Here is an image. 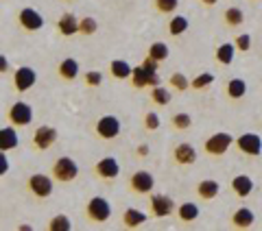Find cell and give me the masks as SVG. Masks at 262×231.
<instances>
[{
    "label": "cell",
    "mask_w": 262,
    "mask_h": 231,
    "mask_svg": "<svg viewBox=\"0 0 262 231\" xmlns=\"http://www.w3.org/2000/svg\"><path fill=\"white\" fill-rule=\"evenodd\" d=\"M131 72H134V68H131V63L125 61V59H114L110 61V74L114 79H118V81H125L131 77Z\"/></svg>",
    "instance_id": "obj_26"
},
{
    "label": "cell",
    "mask_w": 262,
    "mask_h": 231,
    "mask_svg": "<svg viewBox=\"0 0 262 231\" xmlns=\"http://www.w3.org/2000/svg\"><path fill=\"white\" fill-rule=\"evenodd\" d=\"M18 144H20V137H18V133H15V127H13V125L0 129V151H3V153H9V151H13V148L18 146Z\"/></svg>",
    "instance_id": "obj_25"
},
{
    "label": "cell",
    "mask_w": 262,
    "mask_h": 231,
    "mask_svg": "<svg viewBox=\"0 0 262 231\" xmlns=\"http://www.w3.org/2000/svg\"><path fill=\"white\" fill-rule=\"evenodd\" d=\"M120 175V164L114 157H103L94 164V177H98L101 181H114Z\"/></svg>",
    "instance_id": "obj_13"
},
{
    "label": "cell",
    "mask_w": 262,
    "mask_h": 231,
    "mask_svg": "<svg viewBox=\"0 0 262 231\" xmlns=\"http://www.w3.org/2000/svg\"><path fill=\"white\" fill-rule=\"evenodd\" d=\"M0 72H3V74L9 72V59H7L5 55H0Z\"/></svg>",
    "instance_id": "obj_43"
},
{
    "label": "cell",
    "mask_w": 262,
    "mask_h": 231,
    "mask_svg": "<svg viewBox=\"0 0 262 231\" xmlns=\"http://www.w3.org/2000/svg\"><path fill=\"white\" fill-rule=\"evenodd\" d=\"M234 44H236V51H238V53H249V48H251V35H249V33H241V35H236Z\"/></svg>",
    "instance_id": "obj_39"
},
{
    "label": "cell",
    "mask_w": 262,
    "mask_h": 231,
    "mask_svg": "<svg viewBox=\"0 0 262 231\" xmlns=\"http://www.w3.org/2000/svg\"><path fill=\"white\" fill-rule=\"evenodd\" d=\"M57 74H59L61 81H66V83H72V81L79 77V61L75 57H66V59H61L59 65H57Z\"/></svg>",
    "instance_id": "obj_17"
},
{
    "label": "cell",
    "mask_w": 262,
    "mask_h": 231,
    "mask_svg": "<svg viewBox=\"0 0 262 231\" xmlns=\"http://www.w3.org/2000/svg\"><path fill=\"white\" fill-rule=\"evenodd\" d=\"M229 186H232V192L238 196V199H247L253 192V179L249 175H236L229 181Z\"/></svg>",
    "instance_id": "obj_19"
},
{
    "label": "cell",
    "mask_w": 262,
    "mask_h": 231,
    "mask_svg": "<svg viewBox=\"0 0 262 231\" xmlns=\"http://www.w3.org/2000/svg\"><path fill=\"white\" fill-rule=\"evenodd\" d=\"M35 81H37V74L33 68H29V65H22V68L13 72V87L18 94H24V92H29V89H33Z\"/></svg>",
    "instance_id": "obj_14"
},
{
    "label": "cell",
    "mask_w": 262,
    "mask_h": 231,
    "mask_svg": "<svg viewBox=\"0 0 262 231\" xmlns=\"http://www.w3.org/2000/svg\"><path fill=\"white\" fill-rule=\"evenodd\" d=\"M234 144L247 157H260V153H262V140L258 133H243L236 137Z\"/></svg>",
    "instance_id": "obj_11"
},
{
    "label": "cell",
    "mask_w": 262,
    "mask_h": 231,
    "mask_svg": "<svg viewBox=\"0 0 262 231\" xmlns=\"http://www.w3.org/2000/svg\"><path fill=\"white\" fill-rule=\"evenodd\" d=\"M201 216V207L196 203H190V201H186V203H179V207H177V218L179 222H184V225H192V222Z\"/></svg>",
    "instance_id": "obj_21"
},
{
    "label": "cell",
    "mask_w": 262,
    "mask_h": 231,
    "mask_svg": "<svg viewBox=\"0 0 262 231\" xmlns=\"http://www.w3.org/2000/svg\"><path fill=\"white\" fill-rule=\"evenodd\" d=\"M212 83H214V74H212V72H201V74H196L194 79H190V87L196 89V92L208 89Z\"/></svg>",
    "instance_id": "obj_30"
},
{
    "label": "cell",
    "mask_w": 262,
    "mask_h": 231,
    "mask_svg": "<svg viewBox=\"0 0 262 231\" xmlns=\"http://www.w3.org/2000/svg\"><path fill=\"white\" fill-rule=\"evenodd\" d=\"M232 227L234 229H241V231H245V229H251L253 227V222H256V214H253L249 207H238L234 214H232Z\"/></svg>",
    "instance_id": "obj_18"
},
{
    "label": "cell",
    "mask_w": 262,
    "mask_h": 231,
    "mask_svg": "<svg viewBox=\"0 0 262 231\" xmlns=\"http://www.w3.org/2000/svg\"><path fill=\"white\" fill-rule=\"evenodd\" d=\"M146 220H149V216H146L142 210H136V207H129L122 214V227L125 229H138V227H142Z\"/></svg>",
    "instance_id": "obj_23"
},
{
    "label": "cell",
    "mask_w": 262,
    "mask_h": 231,
    "mask_svg": "<svg viewBox=\"0 0 262 231\" xmlns=\"http://www.w3.org/2000/svg\"><path fill=\"white\" fill-rule=\"evenodd\" d=\"M149 98H151V103L153 105H158V107H166V105H170V92L164 85H155V87H151V92H149Z\"/></svg>",
    "instance_id": "obj_28"
},
{
    "label": "cell",
    "mask_w": 262,
    "mask_h": 231,
    "mask_svg": "<svg viewBox=\"0 0 262 231\" xmlns=\"http://www.w3.org/2000/svg\"><path fill=\"white\" fill-rule=\"evenodd\" d=\"M96 31H98V22H96V18H92V15H85V18L79 20V35L90 37V35H94Z\"/></svg>",
    "instance_id": "obj_35"
},
{
    "label": "cell",
    "mask_w": 262,
    "mask_h": 231,
    "mask_svg": "<svg viewBox=\"0 0 262 231\" xmlns=\"http://www.w3.org/2000/svg\"><path fill=\"white\" fill-rule=\"evenodd\" d=\"M149 144H138V148H136V155H138V157H140V159H144V157H149Z\"/></svg>",
    "instance_id": "obj_41"
},
{
    "label": "cell",
    "mask_w": 262,
    "mask_h": 231,
    "mask_svg": "<svg viewBox=\"0 0 262 231\" xmlns=\"http://www.w3.org/2000/svg\"><path fill=\"white\" fill-rule=\"evenodd\" d=\"M149 207L155 218H168L175 212V201L166 194H151L149 199Z\"/></svg>",
    "instance_id": "obj_12"
},
{
    "label": "cell",
    "mask_w": 262,
    "mask_h": 231,
    "mask_svg": "<svg viewBox=\"0 0 262 231\" xmlns=\"http://www.w3.org/2000/svg\"><path fill=\"white\" fill-rule=\"evenodd\" d=\"M127 186L134 194H151L153 188H155V177L149 170H136L134 175L129 177Z\"/></svg>",
    "instance_id": "obj_6"
},
{
    "label": "cell",
    "mask_w": 262,
    "mask_h": 231,
    "mask_svg": "<svg viewBox=\"0 0 262 231\" xmlns=\"http://www.w3.org/2000/svg\"><path fill=\"white\" fill-rule=\"evenodd\" d=\"M51 175L55 181H59V183H70V181H75L79 177V166L72 157H57L53 161Z\"/></svg>",
    "instance_id": "obj_3"
},
{
    "label": "cell",
    "mask_w": 262,
    "mask_h": 231,
    "mask_svg": "<svg viewBox=\"0 0 262 231\" xmlns=\"http://www.w3.org/2000/svg\"><path fill=\"white\" fill-rule=\"evenodd\" d=\"M170 127L175 131H188L192 127V115L186 113V111H177L170 115Z\"/></svg>",
    "instance_id": "obj_29"
},
{
    "label": "cell",
    "mask_w": 262,
    "mask_h": 231,
    "mask_svg": "<svg viewBox=\"0 0 262 231\" xmlns=\"http://www.w3.org/2000/svg\"><path fill=\"white\" fill-rule=\"evenodd\" d=\"M53 177H48V175H44V172H35V175H31L29 179H27V188H29V192L35 196V199H48V196L53 194Z\"/></svg>",
    "instance_id": "obj_4"
},
{
    "label": "cell",
    "mask_w": 262,
    "mask_h": 231,
    "mask_svg": "<svg viewBox=\"0 0 262 231\" xmlns=\"http://www.w3.org/2000/svg\"><path fill=\"white\" fill-rule=\"evenodd\" d=\"M142 65H144L146 70H151V72H158V70H160V61L153 59V57H149V55H146L144 59H142Z\"/></svg>",
    "instance_id": "obj_40"
},
{
    "label": "cell",
    "mask_w": 262,
    "mask_h": 231,
    "mask_svg": "<svg viewBox=\"0 0 262 231\" xmlns=\"http://www.w3.org/2000/svg\"><path fill=\"white\" fill-rule=\"evenodd\" d=\"M142 125L146 131H158L162 127V118H160V113H155V111H146L144 113V118H142Z\"/></svg>",
    "instance_id": "obj_37"
},
{
    "label": "cell",
    "mask_w": 262,
    "mask_h": 231,
    "mask_svg": "<svg viewBox=\"0 0 262 231\" xmlns=\"http://www.w3.org/2000/svg\"><path fill=\"white\" fill-rule=\"evenodd\" d=\"M85 216L90 222H96V225H105L112 218V205L105 196H92L85 203Z\"/></svg>",
    "instance_id": "obj_1"
},
{
    "label": "cell",
    "mask_w": 262,
    "mask_h": 231,
    "mask_svg": "<svg viewBox=\"0 0 262 231\" xmlns=\"http://www.w3.org/2000/svg\"><path fill=\"white\" fill-rule=\"evenodd\" d=\"M236 57V44L234 42H223L221 46H216L214 51V61L219 65H223V68H227V65H232Z\"/></svg>",
    "instance_id": "obj_22"
},
{
    "label": "cell",
    "mask_w": 262,
    "mask_h": 231,
    "mask_svg": "<svg viewBox=\"0 0 262 231\" xmlns=\"http://www.w3.org/2000/svg\"><path fill=\"white\" fill-rule=\"evenodd\" d=\"M129 79H131L129 83L134 85L136 89H146V87L162 85V79H160V74H158V72H151V70H146L142 63H140V65H136Z\"/></svg>",
    "instance_id": "obj_5"
},
{
    "label": "cell",
    "mask_w": 262,
    "mask_h": 231,
    "mask_svg": "<svg viewBox=\"0 0 262 231\" xmlns=\"http://www.w3.org/2000/svg\"><path fill=\"white\" fill-rule=\"evenodd\" d=\"M149 57H153V59H158L160 63L162 61H166L168 57H170V48L164 44V42H153L151 46H149V53H146Z\"/></svg>",
    "instance_id": "obj_32"
},
{
    "label": "cell",
    "mask_w": 262,
    "mask_h": 231,
    "mask_svg": "<svg viewBox=\"0 0 262 231\" xmlns=\"http://www.w3.org/2000/svg\"><path fill=\"white\" fill-rule=\"evenodd\" d=\"M18 24L24 33H37L44 27V18H42V13L37 9H33V7H22L18 11Z\"/></svg>",
    "instance_id": "obj_7"
},
{
    "label": "cell",
    "mask_w": 262,
    "mask_h": 231,
    "mask_svg": "<svg viewBox=\"0 0 262 231\" xmlns=\"http://www.w3.org/2000/svg\"><path fill=\"white\" fill-rule=\"evenodd\" d=\"M72 229V222L66 214H57L48 220V231H70Z\"/></svg>",
    "instance_id": "obj_34"
},
{
    "label": "cell",
    "mask_w": 262,
    "mask_h": 231,
    "mask_svg": "<svg viewBox=\"0 0 262 231\" xmlns=\"http://www.w3.org/2000/svg\"><path fill=\"white\" fill-rule=\"evenodd\" d=\"M168 85L177 89V92H186V89H190V79H188L184 72H173L168 77Z\"/></svg>",
    "instance_id": "obj_33"
},
{
    "label": "cell",
    "mask_w": 262,
    "mask_h": 231,
    "mask_svg": "<svg viewBox=\"0 0 262 231\" xmlns=\"http://www.w3.org/2000/svg\"><path fill=\"white\" fill-rule=\"evenodd\" d=\"M57 31H59L61 37H72L79 33V18L75 13H63L59 20H57Z\"/></svg>",
    "instance_id": "obj_20"
},
{
    "label": "cell",
    "mask_w": 262,
    "mask_h": 231,
    "mask_svg": "<svg viewBox=\"0 0 262 231\" xmlns=\"http://www.w3.org/2000/svg\"><path fill=\"white\" fill-rule=\"evenodd\" d=\"M7 115H9V122L13 127H29L33 122V107L24 101H15L9 107Z\"/></svg>",
    "instance_id": "obj_9"
},
{
    "label": "cell",
    "mask_w": 262,
    "mask_h": 231,
    "mask_svg": "<svg viewBox=\"0 0 262 231\" xmlns=\"http://www.w3.org/2000/svg\"><path fill=\"white\" fill-rule=\"evenodd\" d=\"M223 22L227 24L229 29H238L243 27V22H245V13L241 7H227V9L223 11Z\"/></svg>",
    "instance_id": "obj_27"
},
{
    "label": "cell",
    "mask_w": 262,
    "mask_h": 231,
    "mask_svg": "<svg viewBox=\"0 0 262 231\" xmlns=\"http://www.w3.org/2000/svg\"><path fill=\"white\" fill-rule=\"evenodd\" d=\"M94 131H96V135L101 137V140H116L120 135V120L116 118V115H101V118L96 120V125H94Z\"/></svg>",
    "instance_id": "obj_8"
},
{
    "label": "cell",
    "mask_w": 262,
    "mask_h": 231,
    "mask_svg": "<svg viewBox=\"0 0 262 231\" xmlns=\"http://www.w3.org/2000/svg\"><path fill=\"white\" fill-rule=\"evenodd\" d=\"M225 94L229 101H241V98H245V94H247V81L241 79V77H234L227 81L225 85Z\"/></svg>",
    "instance_id": "obj_24"
},
{
    "label": "cell",
    "mask_w": 262,
    "mask_h": 231,
    "mask_svg": "<svg viewBox=\"0 0 262 231\" xmlns=\"http://www.w3.org/2000/svg\"><path fill=\"white\" fill-rule=\"evenodd\" d=\"M219 194H221V183L216 179H201L196 183V196L201 201H214Z\"/></svg>",
    "instance_id": "obj_16"
},
{
    "label": "cell",
    "mask_w": 262,
    "mask_h": 231,
    "mask_svg": "<svg viewBox=\"0 0 262 231\" xmlns=\"http://www.w3.org/2000/svg\"><path fill=\"white\" fill-rule=\"evenodd\" d=\"M57 129L51 127V125H42V127H37L35 131H33V140H31V144L35 151H48L55 142H57Z\"/></svg>",
    "instance_id": "obj_10"
},
{
    "label": "cell",
    "mask_w": 262,
    "mask_h": 231,
    "mask_svg": "<svg viewBox=\"0 0 262 231\" xmlns=\"http://www.w3.org/2000/svg\"><path fill=\"white\" fill-rule=\"evenodd\" d=\"M9 164H7V153H0V175H7Z\"/></svg>",
    "instance_id": "obj_42"
},
{
    "label": "cell",
    "mask_w": 262,
    "mask_h": 231,
    "mask_svg": "<svg viewBox=\"0 0 262 231\" xmlns=\"http://www.w3.org/2000/svg\"><path fill=\"white\" fill-rule=\"evenodd\" d=\"M83 83L88 87H98V85L103 83V72L101 70H88L83 74Z\"/></svg>",
    "instance_id": "obj_38"
},
{
    "label": "cell",
    "mask_w": 262,
    "mask_h": 231,
    "mask_svg": "<svg viewBox=\"0 0 262 231\" xmlns=\"http://www.w3.org/2000/svg\"><path fill=\"white\" fill-rule=\"evenodd\" d=\"M199 3H201L203 7H214V5L219 3V0H199Z\"/></svg>",
    "instance_id": "obj_44"
},
{
    "label": "cell",
    "mask_w": 262,
    "mask_h": 231,
    "mask_svg": "<svg viewBox=\"0 0 262 231\" xmlns=\"http://www.w3.org/2000/svg\"><path fill=\"white\" fill-rule=\"evenodd\" d=\"M234 142H236L234 135L225 133V131H219V133L210 135L206 142H203V153L210 155V157H223L229 148H232Z\"/></svg>",
    "instance_id": "obj_2"
},
{
    "label": "cell",
    "mask_w": 262,
    "mask_h": 231,
    "mask_svg": "<svg viewBox=\"0 0 262 231\" xmlns=\"http://www.w3.org/2000/svg\"><path fill=\"white\" fill-rule=\"evenodd\" d=\"M173 159H175V164H179V166H192L196 161V148L188 142L177 144L173 148Z\"/></svg>",
    "instance_id": "obj_15"
},
{
    "label": "cell",
    "mask_w": 262,
    "mask_h": 231,
    "mask_svg": "<svg viewBox=\"0 0 262 231\" xmlns=\"http://www.w3.org/2000/svg\"><path fill=\"white\" fill-rule=\"evenodd\" d=\"M188 31V18H184V15H173L168 22V33L173 37H179L184 35V33Z\"/></svg>",
    "instance_id": "obj_31"
},
{
    "label": "cell",
    "mask_w": 262,
    "mask_h": 231,
    "mask_svg": "<svg viewBox=\"0 0 262 231\" xmlns=\"http://www.w3.org/2000/svg\"><path fill=\"white\" fill-rule=\"evenodd\" d=\"M153 7H155V11H158V13H162V15H170V13H175V11H177L179 0H153Z\"/></svg>",
    "instance_id": "obj_36"
}]
</instances>
